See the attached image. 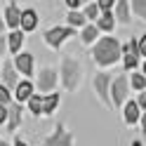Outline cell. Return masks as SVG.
<instances>
[{
	"label": "cell",
	"mask_w": 146,
	"mask_h": 146,
	"mask_svg": "<svg viewBox=\"0 0 146 146\" xmlns=\"http://www.w3.org/2000/svg\"><path fill=\"white\" fill-rule=\"evenodd\" d=\"M59 78H61V85L73 92V90H78L80 85V78H83V66H80L78 59L73 57H64L61 64H59Z\"/></svg>",
	"instance_id": "cell-2"
},
{
	"label": "cell",
	"mask_w": 146,
	"mask_h": 146,
	"mask_svg": "<svg viewBox=\"0 0 146 146\" xmlns=\"http://www.w3.org/2000/svg\"><path fill=\"white\" fill-rule=\"evenodd\" d=\"M19 29L24 33H31L38 29V12L35 10H21V17H19Z\"/></svg>",
	"instance_id": "cell-12"
},
{
	"label": "cell",
	"mask_w": 146,
	"mask_h": 146,
	"mask_svg": "<svg viewBox=\"0 0 146 146\" xmlns=\"http://www.w3.org/2000/svg\"><path fill=\"white\" fill-rule=\"evenodd\" d=\"M139 125H141V132L146 134V111H144V113L139 115Z\"/></svg>",
	"instance_id": "cell-33"
},
{
	"label": "cell",
	"mask_w": 146,
	"mask_h": 146,
	"mask_svg": "<svg viewBox=\"0 0 146 146\" xmlns=\"http://www.w3.org/2000/svg\"><path fill=\"white\" fill-rule=\"evenodd\" d=\"M123 115H125V123L127 125H137V123H139L141 108H139V104H137V99H130V102L123 104Z\"/></svg>",
	"instance_id": "cell-13"
},
{
	"label": "cell",
	"mask_w": 146,
	"mask_h": 146,
	"mask_svg": "<svg viewBox=\"0 0 146 146\" xmlns=\"http://www.w3.org/2000/svg\"><path fill=\"white\" fill-rule=\"evenodd\" d=\"M111 80H113V76H108V73H97V76H94V92L99 97V102L106 104V106H111V99H108Z\"/></svg>",
	"instance_id": "cell-7"
},
{
	"label": "cell",
	"mask_w": 146,
	"mask_h": 146,
	"mask_svg": "<svg viewBox=\"0 0 146 146\" xmlns=\"http://www.w3.org/2000/svg\"><path fill=\"white\" fill-rule=\"evenodd\" d=\"M85 19H90V21H97V17L99 14H102V10H99V7H97V3H87L85 5Z\"/></svg>",
	"instance_id": "cell-25"
},
{
	"label": "cell",
	"mask_w": 146,
	"mask_h": 146,
	"mask_svg": "<svg viewBox=\"0 0 146 146\" xmlns=\"http://www.w3.org/2000/svg\"><path fill=\"white\" fill-rule=\"evenodd\" d=\"M33 92H35V87H33V83H31V80H19V83H17V87H14L12 102L24 104V102H26V99H29Z\"/></svg>",
	"instance_id": "cell-11"
},
{
	"label": "cell",
	"mask_w": 146,
	"mask_h": 146,
	"mask_svg": "<svg viewBox=\"0 0 146 146\" xmlns=\"http://www.w3.org/2000/svg\"><path fill=\"white\" fill-rule=\"evenodd\" d=\"M123 66H125V71H134L137 66H139V54H132V52H125L123 54Z\"/></svg>",
	"instance_id": "cell-24"
},
{
	"label": "cell",
	"mask_w": 146,
	"mask_h": 146,
	"mask_svg": "<svg viewBox=\"0 0 146 146\" xmlns=\"http://www.w3.org/2000/svg\"><path fill=\"white\" fill-rule=\"evenodd\" d=\"M127 94H130V80H127V76H115L111 80V87H108L111 108H120L127 102Z\"/></svg>",
	"instance_id": "cell-3"
},
{
	"label": "cell",
	"mask_w": 146,
	"mask_h": 146,
	"mask_svg": "<svg viewBox=\"0 0 146 146\" xmlns=\"http://www.w3.org/2000/svg\"><path fill=\"white\" fill-rule=\"evenodd\" d=\"M64 3H66V5L71 7V10H78V7L83 5V0H64Z\"/></svg>",
	"instance_id": "cell-30"
},
{
	"label": "cell",
	"mask_w": 146,
	"mask_h": 146,
	"mask_svg": "<svg viewBox=\"0 0 146 146\" xmlns=\"http://www.w3.org/2000/svg\"><path fill=\"white\" fill-rule=\"evenodd\" d=\"M73 141H76V139H73V134L64 127V123H57V125H54V132L45 137L42 146H76Z\"/></svg>",
	"instance_id": "cell-5"
},
{
	"label": "cell",
	"mask_w": 146,
	"mask_h": 146,
	"mask_svg": "<svg viewBox=\"0 0 146 146\" xmlns=\"http://www.w3.org/2000/svg\"><path fill=\"white\" fill-rule=\"evenodd\" d=\"M0 146H12V144L10 141H0Z\"/></svg>",
	"instance_id": "cell-37"
},
{
	"label": "cell",
	"mask_w": 146,
	"mask_h": 146,
	"mask_svg": "<svg viewBox=\"0 0 146 146\" xmlns=\"http://www.w3.org/2000/svg\"><path fill=\"white\" fill-rule=\"evenodd\" d=\"M3 31H5V21H3V14H0V35H3Z\"/></svg>",
	"instance_id": "cell-35"
},
{
	"label": "cell",
	"mask_w": 146,
	"mask_h": 146,
	"mask_svg": "<svg viewBox=\"0 0 146 146\" xmlns=\"http://www.w3.org/2000/svg\"><path fill=\"white\" fill-rule=\"evenodd\" d=\"M127 80H130V87H132V90H137V92L146 90V76H144V73H137V71H134Z\"/></svg>",
	"instance_id": "cell-22"
},
{
	"label": "cell",
	"mask_w": 146,
	"mask_h": 146,
	"mask_svg": "<svg viewBox=\"0 0 146 146\" xmlns=\"http://www.w3.org/2000/svg\"><path fill=\"white\" fill-rule=\"evenodd\" d=\"M0 78H3V85L10 90V92L17 87V83H19V73H17L12 61H5L3 66H0Z\"/></svg>",
	"instance_id": "cell-10"
},
{
	"label": "cell",
	"mask_w": 146,
	"mask_h": 146,
	"mask_svg": "<svg viewBox=\"0 0 146 146\" xmlns=\"http://www.w3.org/2000/svg\"><path fill=\"white\" fill-rule=\"evenodd\" d=\"M19 17H21V10L14 3H10L5 7V19L3 21H5V26H10L12 31H17V29H19Z\"/></svg>",
	"instance_id": "cell-15"
},
{
	"label": "cell",
	"mask_w": 146,
	"mask_h": 146,
	"mask_svg": "<svg viewBox=\"0 0 146 146\" xmlns=\"http://www.w3.org/2000/svg\"><path fill=\"white\" fill-rule=\"evenodd\" d=\"M97 29L99 31H113L115 29V17H113V12H102L97 17Z\"/></svg>",
	"instance_id": "cell-18"
},
{
	"label": "cell",
	"mask_w": 146,
	"mask_h": 146,
	"mask_svg": "<svg viewBox=\"0 0 146 146\" xmlns=\"http://www.w3.org/2000/svg\"><path fill=\"white\" fill-rule=\"evenodd\" d=\"M59 106V94L57 92H50V94H42V115H52Z\"/></svg>",
	"instance_id": "cell-17"
},
{
	"label": "cell",
	"mask_w": 146,
	"mask_h": 146,
	"mask_svg": "<svg viewBox=\"0 0 146 146\" xmlns=\"http://www.w3.org/2000/svg\"><path fill=\"white\" fill-rule=\"evenodd\" d=\"M12 146H29V144H26L24 139H21V137H17V139H14V144Z\"/></svg>",
	"instance_id": "cell-34"
},
{
	"label": "cell",
	"mask_w": 146,
	"mask_h": 146,
	"mask_svg": "<svg viewBox=\"0 0 146 146\" xmlns=\"http://www.w3.org/2000/svg\"><path fill=\"white\" fill-rule=\"evenodd\" d=\"M97 38H99V29L94 24H85L83 26V33H80V40H83L85 45H92Z\"/></svg>",
	"instance_id": "cell-19"
},
{
	"label": "cell",
	"mask_w": 146,
	"mask_h": 146,
	"mask_svg": "<svg viewBox=\"0 0 146 146\" xmlns=\"http://www.w3.org/2000/svg\"><path fill=\"white\" fill-rule=\"evenodd\" d=\"M26 104H29V111L33 113V115H40L42 113V94H31L29 99H26Z\"/></svg>",
	"instance_id": "cell-21"
},
{
	"label": "cell",
	"mask_w": 146,
	"mask_h": 146,
	"mask_svg": "<svg viewBox=\"0 0 146 146\" xmlns=\"http://www.w3.org/2000/svg\"><path fill=\"white\" fill-rule=\"evenodd\" d=\"M115 12H113V17H115V21H120V24H130V19H132V12H130V0H115Z\"/></svg>",
	"instance_id": "cell-14"
},
{
	"label": "cell",
	"mask_w": 146,
	"mask_h": 146,
	"mask_svg": "<svg viewBox=\"0 0 146 146\" xmlns=\"http://www.w3.org/2000/svg\"><path fill=\"white\" fill-rule=\"evenodd\" d=\"M132 146H141V144H139V141H134V144H132Z\"/></svg>",
	"instance_id": "cell-38"
},
{
	"label": "cell",
	"mask_w": 146,
	"mask_h": 146,
	"mask_svg": "<svg viewBox=\"0 0 146 146\" xmlns=\"http://www.w3.org/2000/svg\"><path fill=\"white\" fill-rule=\"evenodd\" d=\"M66 21H68L71 29H83V26L87 24L85 14H83V12H78V10H71V12H68V17H66Z\"/></svg>",
	"instance_id": "cell-20"
},
{
	"label": "cell",
	"mask_w": 146,
	"mask_h": 146,
	"mask_svg": "<svg viewBox=\"0 0 146 146\" xmlns=\"http://www.w3.org/2000/svg\"><path fill=\"white\" fill-rule=\"evenodd\" d=\"M57 83H59V73H57V68L45 66V68L38 71V78H35V85H33V87H38L40 94H50V92H54Z\"/></svg>",
	"instance_id": "cell-4"
},
{
	"label": "cell",
	"mask_w": 146,
	"mask_h": 146,
	"mask_svg": "<svg viewBox=\"0 0 146 146\" xmlns=\"http://www.w3.org/2000/svg\"><path fill=\"white\" fill-rule=\"evenodd\" d=\"M141 73L146 76V59H144V64H141Z\"/></svg>",
	"instance_id": "cell-36"
},
{
	"label": "cell",
	"mask_w": 146,
	"mask_h": 146,
	"mask_svg": "<svg viewBox=\"0 0 146 146\" xmlns=\"http://www.w3.org/2000/svg\"><path fill=\"white\" fill-rule=\"evenodd\" d=\"M21 115H24V106L21 104H17V102L7 104V120H5V125H7L10 132H17V127L21 125Z\"/></svg>",
	"instance_id": "cell-9"
},
{
	"label": "cell",
	"mask_w": 146,
	"mask_h": 146,
	"mask_svg": "<svg viewBox=\"0 0 146 146\" xmlns=\"http://www.w3.org/2000/svg\"><path fill=\"white\" fill-rule=\"evenodd\" d=\"M7 120V106H3V104H0V125H3Z\"/></svg>",
	"instance_id": "cell-32"
},
{
	"label": "cell",
	"mask_w": 146,
	"mask_h": 146,
	"mask_svg": "<svg viewBox=\"0 0 146 146\" xmlns=\"http://www.w3.org/2000/svg\"><path fill=\"white\" fill-rule=\"evenodd\" d=\"M24 40H26V35H24V31H21V29L12 31L10 35H7V50H10L12 54L21 52V45H24Z\"/></svg>",
	"instance_id": "cell-16"
},
{
	"label": "cell",
	"mask_w": 146,
	"mask_h": 146,
	"mask_svg": "<svg viewBox=\"0 0 146 146\" xmlns=\"http://www.w3.org/2000/svg\"><path fill=\"white\" fill-rule=\"evenodd\" d=\"M137 50H139V57H146V33L137 40Z\"/></svg>",
	"instance_id": "cell-28"
},
{
	"label": "cell",
	"mask_w": 146,
	"mask_h": 146,
	"mask_svg": "<svg viewBox=\"0 0 146 146\" xmlns=\"http://www.w3.org/2000/svg\"><path fill=\"white\" fill-rule=\"evenodd\" d=\"M130 12H134V17L146 21V0H130Z\"/></svg>",
	"instance_id": "cell-23"
},
{
	"label": "cell",
	"mask_w": 146,
	"mask_h": 146,
	"mask_svg": "<svg viewBox=\"0 0 146 146\" xmlns=\"http://www.w3.org/2000/svg\"><path fill=\"white\" fill-rule=\"evenodd\" d=\"M83 3H90V0H83Z\"/></svg>",
	"instance_id": "cell-39"
},
{
	"label": "cell",
	"mask_w": 146,
	"mask_h": 146,
	"mask_svg": "<svg viewBox=\"0 0 146 146\" xmlns=\"http://www.w3.org/2000/svg\"><path fill=\"white\" fill-rule=\"evenodd\" d=\"M137 104H139V108H144V111H146V90H141V94H139V99H137Z\"/></svg>",
	"instance_id": "cell-29"
},
{
	"label": "cell",
	"mask_w": 146,
	"mask_h": 146,
	"mask_svg": "<svg viewBox=\"0 0 146 146\" xmlns=\"http://www.w3.org/2000/svg\"><path fill=\"white\" fill-rule=\"evenodd\" d=\"M123 57L120 52V40L113 38V35H104V38H97L94 40V47H92V59L99 64V66H111L118 59Z\"/></svg>",
	"instance_id": "cell-1"
},
{
	"label": "cell",
	"mask_w": 146,
	"mask_h": 146,
	"mask_svg": "<svg viewBox=\"0 0 146 146\" xmlns=\"http://www.w3.org/2000/svg\"><path fill=\"white\" fill-rule=\"evenodd\" d=\"M12 64H14V68H17L19 76H26V78L33 76V54H29V52H17L14 59H12Z\"/></svg>",
	"instance_id": "cell-8"
},
{
	"label": "cell",
	"mask_w": 146,
	"mask_h": 146,
	"mask_svg": "<svg viewBox=\"0 0 146 146\" xmlns=\"http://www.w3.org/2000/svg\"><path fill=\"white\" fill-rule=\"evenodd\" d=\"M5 52H7V38H5V35H0V57H3Z\"/></svg>",
	"instance_id": "cell-31"
},
{
	"label": "cell",
	"mask_w": 146,
	"mask_h": 146,
	"mask_svg": "<svg viewBox=\"0 0 146 146\" xmlns=\"http://www.w3.org/2000/svg\"><path fill=\"white\" fill-rule=\"evenodd\" d=\"M10 102H12V92H10V90H7L3 83H0V104H3V106H7Z\"/></svg>",
	"instance_id": "cell-26"
},
{
	"label": "cell",
	"mask_w": 146,
	"mask_h": 146,
	"mask_svg": "<svg viewBox=\"0 0 146 146\" xmlns=\"http://www.w3.org/2000/svg\"><path fill=\"white\" fill-rule=\"evenodd\" d=\"M73 33H76V29H71V26H54V29L45 31V42H47L52 50H59L64 45V40H68Z\"/></svg>",
	"instance_id": "cell-6"
},
{
	"label": "cell",
	"mask_w": 146,
	"mask_h": 146,
	"mask_svg": "<svg viewBox=\"0 0 146 146\" xmlns=\"http://www.w3.org/2000/svg\"><path fill=\"white\" fill-rule=\"evenodd\" d=\"M47 3H54V0H47Z\"/></svg>",
	"instance_id": "cell-40"
},
{
	"label": "cell",
	"mask_w": 146,
	"mask_h": 146,
	"mask_svg": "<svg viewBox=\"0 0 146 146\" xmlns=\"http://www.w3.org/2000/svg\"><path fill=\"white\" fill-rule=\"evenodd\" d=\"M113 5H115V0H97V7H99L102 12H111Z\"/></svg>",
	"instance_id": "cell-27"
}]
</instances>
